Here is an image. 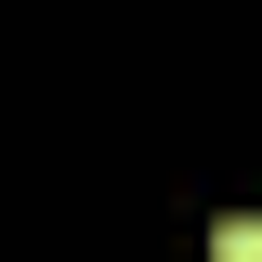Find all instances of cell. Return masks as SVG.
I'll use <instances>...</instances> for the list:
<instances>
[{
  "instance_id": "obj_1",
  "label": "cell",
  "mask_w": 262,
  "mask_h": 262,
  "mask_svg": "<svg viewBox=\"0 0 262 262\" xmlns=\"http://www.w3.org/2000/svg\"><path fill=\"white\" fill-rule=\"evenodd\" d=\"M210 262H262V210H236V223H210Z\"/></svg>"
}]
</instances>
